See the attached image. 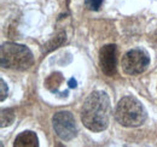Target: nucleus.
I'll return each instance as SVG.
<instances>
[{"mask_svg":"<svg viewBox=\"0 0 157 147\" xmlns=\"http://www.w3.org/2000/svg\"><path fill=\"white\" fill-rule=\"evenodd\" d=\"M111 105L108 94L101 91L92 92L81 109V122L91 131H103L108 128Z\"/></svg>","mask_w":157,"mask_h":147,"instance_id":"f257e3e1","label":"nucleus"},{"mask_svg":"<svg viewBox=\"0 0 157 147\" xmlns=\"http://www.w3.org/2000/svg\"><path fill=\"white\" fill-rule=\"evenodd\" d=\"M0 63L2 68L22 71L33 65L34 55L24 45L5 42L0 47Z\"/></svg>","mask_w":157,"mask_h":147,"instance_id":"f03ea898","label":"nucleus"},{"mask_svg":"<svg viewBox=\"0 0 157 147\" xmlns=\"http://www.w3.org/2000/svg\"><path fill=\"white\" fill-rule=\"evenodd\" d=\"M147 113L137 98L127 95L118 101L115 109V119L123 127H138L146 121Z\"/></svg>","mask_w":157,"mask_h":147,"instance_id":"7ed1b4c3","label":"nucleus"},{"mask_svg":"<svg viewBox=\"0 0 157 147\" xmlns=\"http://www.w3.org/2000/svg\"><path fill=\"white\" fill-rule=\"evenodd\" d=\"M122 70L131 76L143 74L150 65V55L144 48L129 50L122 57Z\"/></svg>","mask_w":157,"mask_h":147,"instance_id":"20e7f679","label":"nucleus"},{"mask_svg":"<svg viewBox=\"0 0 157 147\" xmlns=\"http://www.w3.org/2000/svg\"><path fill=\"white\" fill-rule=\"evenodd\" d=\"M53 129L60 140L70 141L78 135V126L75 118L69 111H59L52 118Z\"/></svg>","mask_w":157,"mask_h":147,"instance_id":"39448f33","label":"nucleus"},{"mask_svg":"<svg viewBox=\"0 0 157 147\" xmlns=\"http://www.w3.org/2000/svg\"><path fill=\"white\" fill-rule=\"evenodd\" d=\"M99 66L106 76H114L117 71V47L114 43L105 45L99 51Z\"/></svg>","mask_w":157,"mask_h":147,"instance_id":"423d86ee","label":"nucleus"},{"mask_svg":"<svg viewBox=\"0 0 157 147\" xmlns=\"http://www.w3.org/2000/svg\"><path fill=\"white\" fill-rule=\"evenodd\" d=\"M13 146L17 147H38L39 146V139L34 131L25 130L18 134L16 138Z\"/></svg>","mask_w":157,"mask_h":147,"instance_id":"0eeeda50","label":"nucleus"},{"mask_svg":"<svg viewBox=\"0 0 157 147\" xmlns=\"http://www.w3.org/2000/svg\"><path fill=\"white\" fill-rule=\"evenodd\" d=\"M63 82V76L59 73L52 74L47 80H46V87L52 91V92H57V88L60 86V83Z\"/></svg>","mask_w":157,"mask_h":147,"instance_id":"6e6552de","label":"nucleus"},{"mask_svg":"<svg viewBox=\"0 0 157 147\" xmlns=\"http://www.w3.org/2000/svg\"><path fill=\"white\" fill-rule=\"evenodd\" d=\"M15 119V110L13 109H2L1 110V128L10 126Z\"/></svg>","mask_w":157,"mask_h":147,"instance_id":"1a4fd4ad","label":"nucleus"},{"mask_svg":"<svg viewBox=\"0 0 157 147\" xmlns=\"http://www.w3.org/2000/svg\"><path fill=\"white\" fill-rule=\"evenodd\" d=\"M104 0H85V5L91 11H98Z\"/></svg>","mask_w":157,"mask_h":147,"instance_id":"9d476101","label":"nucleus"},{"mask_svg":"<svg viewBox=\"0 0 157 147\" xmlns=\"http://www.w3.org/2000/svg\"><path fill=\"white\" fill-rule=\"evenodd\" d=\"M0 83H1V96H0V100L1 101H4L5 100V98L7 96V86H6V83H5V81L1 78L0 80Z\"/></svg>","mask_w":157,"mask_h":147,"instance_id":"9b49d317","label":"nucleus"},{"mask_svg":"<svg viewBox=\"0 0 157 147\" xmlns=\"http://www.w3.org/2000/svg\"><path fill=\"white\" fill-rule=\"evenodd\" d=\"M69 87H71V88H75V87H76V81H75L74 78H70V81H69Z\"/></svg>","mask_w":157,"mask_h":147,"instance_id":"f8f14e48","label":"nucleus"},{"mask_svg":"<svg viewBox=\"0 0 157 147\" xmlns=\"http://www.w3.org/2000/svg\"><path fill=\"white\" fill-rule=\"evenodd\" d=\"M156 39H157V36H156Z\"/></svg>","mask_w":157,"mask_h":147,"instance_id":"ddd939ff","label":"nucleus"}]
</instances>
